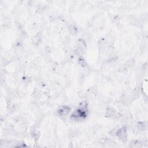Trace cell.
Returning a JSON list of instances; mask_svg holds the SVG:
<instances>
[{
  "label": "cell",
  "mask_w": 148,
  "mask_h": 148,
  "mask_svg": "<svg viewBox=\"0 0 148 148\" xmlns=\"http://www.w3.org/2000/svg\"><path fill=\"white\" fill-rule=\"evenodd\" d=\"M117 135L121 140H125L127 137V133L126 131V128H123L120 129L119 132L117 133Z\"/></svg>",
  "instance_id": "cell-1"
},
{
  "label": "cell",
  "mask_w": 148,
  "mask_h": 148,
  "mask_svg": "<svg viewBox=\"0 0 148 148\" xmlns=\"http://www.w3.org/2000/svg\"><path fill=\"white\" fill-rule=\"evenodd\" d=\"M70 110V108H69L67 107H63V108H61L60 110L58 111V112H59L60 114H61V115L62 116H64L67 114L69 112Z\"/></svg>",
  "instance_id": "cell-2"
}]
</instances>
